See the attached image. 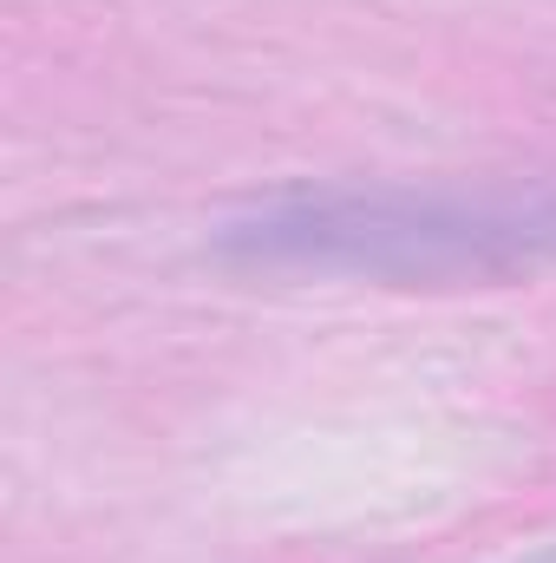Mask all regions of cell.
<instances>
[{
  "mask_svg": "<svg viewBox=\"0 0 556 563\" xmlns=\"http://www.w3.org/2000/svg\"><path fill=\"white\" fill-rule=\"evenodd\" d=\"M223 256L276 276H354L387 288L511 282L556 256V197L458 190H294L223 223Z\"/></svg>",
  "mask_w": 556,
  "mask_h": 563,
  "instance_id": "obj_1",
  "label": "cell"
},
{
  "mask_svg": "<svg viewBox=\"0 0 556 563\" xmlns=\"http://www.w3.org/2000/svg\"><path fill=\"white\" fill-rule=\"evenodd\" d=\"M537 563H556V551H551V558H537Z\"/></svg>",
  "mask_w": 556,
  "mask_h": 563,
  "instance_id": "obj_2",
  "label": "cell"
}]
</instances>
